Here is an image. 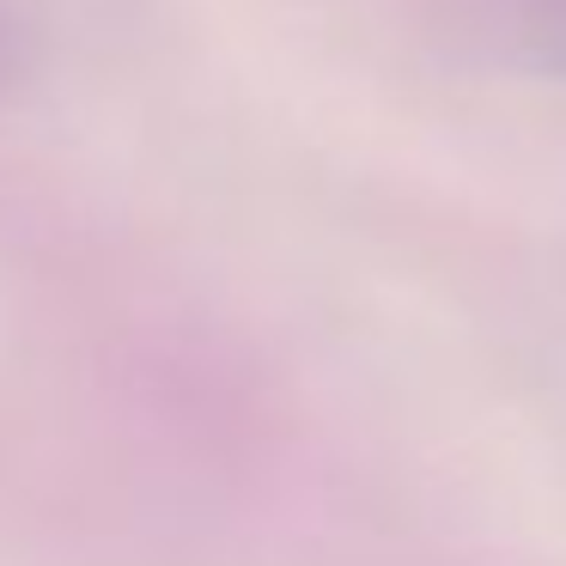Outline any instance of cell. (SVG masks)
I'll return each mask as SVG.
<instances>
[{"instance_id":"obj_1","label":"cell","mask_w":566,"mask_h":566,"mask_svg":"<svg viewBox=\"0 0 566 566\" xmlns=\"http://www.w3.org/2000/svg\"><path fill=\"white\" fill-rule=\"evenodd\" d=\"M560 19H566V7H560Z\"/></svg>"}]
</instances>
